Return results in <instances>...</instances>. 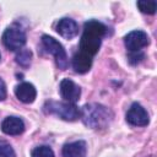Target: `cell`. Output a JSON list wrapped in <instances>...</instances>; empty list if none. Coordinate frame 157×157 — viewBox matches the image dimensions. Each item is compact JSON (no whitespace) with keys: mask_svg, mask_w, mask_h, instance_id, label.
<instances>
[{"mask_svg":"<svg viewBox=\"0 0 157 157\" xmlns=\"http://www.w3.org/2000/svg\"><path fill=\"white\" fill-rule=\"evenodd\" d=\"M6 86H5V82L0 78V101H4L6 98Z\"/></svg>","mask_w":157,"mask_h":157,"instance_id":"obj_19","label":"cell"},{"mask_svg":"<svg viewBox=\"0 0 157 157\" xmlns=\"http://www.w3.org/2000/svg\"><path fill=\"white\" fill-rule=\"evenodd\" d=\"M59 91L61 98L69 103H76L81 96V88L70 78H63L59 85Z\"/></svg>","mask_w":157,"mask_h":157,"instance_id":"obj_8","label":"cell"},{"mask_svg":"<svg viewBox=\"0 0 157 157\" xmlns=\"http://www.w3.org/2000/svg\"><path fill=\"white\" fill-rule=\"evenodd\" d=\"M25 123L18 117H7L1 123V131L6 135H21L25 131Z\"/></svg>","mask_w":157,"mask_h":157,"instance_id":"obj_9","label":"cell"},{"mask_svg":"<svg viewBox=\"0 0 157 157\" xmlns=\"http://www.w3.org/2000/svg\"><path fill=\"white\" fill-rule=\"evenodd\" d=\"M43 108L45 113L54 114L66 121H75L81 117V110L77 108V105L74 103H69V102L48 101L45 102Z\"/></svg>","mask_w":157,"mask_h":157,"instance_id":"obj_3","label":"cell"},{"mask_svg":"<svg viewBox=\"0 0 157 157\" xmlns=\"http://www.w3.org/2000/svg\"><path fill=\"white\" fill-rule=\"evenodd\" d=\"M42 44H43L44 49L54 56L56 66L61 70H66L69 66V60H67L66 52H65L64 47L61 45V43H59L55 38H53L48 34H43L42 36Z\"/></svg>","mask_w":157,"mask_h":157,"instance_id":"obj_5","label":"cell"},{"mask_svg":"<svg viewBox=\"0 0 157 157\" xmlns=\"http://www.w3.org/2000/svg\"><path fill=\"white\" fill-rule=\"evenodd\" d=\"M1 39H2V44L5 45V48L11 50V52L21 50L27 42V37H26L25 31L16 25L7 27L4 31Z\"/></svg>","mask_w":157,"mask_h":157,"instance_id":"obj_4","label":"cell"},{"mask_svg":"<svg viewBox=\"0 0 157 157\" xmlns=\"http://www.w3.org/2000/svg\"><path fill=\"white\" fill-rule=\"evenodd\" d=\"M150 43V38L146 32L136 29L129 32L124 38V44L129 53H139L142 48L147 47Z\"/></svg>","mask_w":157,"mask_h":157,"instance_id":"obj_6","label":"cell"},{"mask_svg":"<svg viewBox=\"0 0 157 157\" xmlns=\"http://www.w3.org/2000/svg\"><path fill=\"white\" fill-rule=\"evenodd\" d=\"M137 7L142 13L147 15H153L157 9V2L153 0H147V1H137Z\"/></svg>","mask_w":157,"mask_h":157,"instance_id":"obj_15","label":"cell"},{"mask_svg":"<svg viewBox=\"0 0 157 157\" xmlns=\"http://www.w3.org/2000/svg\"><path fill=\"white\" fill-rule=\"evenodd\" d=\"M86 142L82 140L65 144L61 150L63 157H85L86 155Z\"/></svg>","mask_w":157,"mask_h":157,"instance_id":"obj_12","label":"cell"},{"mask_svg":"<svg viewBox=\"0 0 157 157\" xmlns=\"http://www.w3.org/2000/svg\"><path fill=\"white\" fill-rule=\"evenodd\" d=\"M56 32L65 39H72L78 33V25L74 20L64 17L56 23Z\"/></svg>","mask_w":157,"mask_h":157,"instance_id":"obj_10","label":"cell"},{"mask_svg":"<svg viewBox=\"0 0 157 157\" xmlns=\"http://www.w3.org/2000/svg\"><path fill=\"white\" fill-rule=\"evenodd\" d=\"M31 59H32V52L29 49H21L18 50V53L16 54V63L22 66V67H28L31 64Z\"/></svg>","mask_w":157,"mask_h":157,"instance_id":"obj_14","label":"cell"},{"mask_svg":"<svg viewBox=\"0 0 157 157\" xmlns=\"http://www.w3.org/2000/svg\"><path fill=\"white\" fill-rule=\"evenodd\" d=\"M0 59H1V55H0Z\"/></svg>","mask_w":157,"mask_h":157,"instance_id":"obj_20","label":"cell"},{"mask_svg":"<svg viewBox=\"0 0 157 157\" xmlns=\"http://www.w3.org/2000/svg\"><path fill=\"white\" fill-rule=\"evenodd\" d=\"M92 59H88L86 56H82L77 53L74 54L72 60H71V65L74 67V70L78 74H85L87 71H90L91 66H92Z\"/></svg>","mask_w":157,"mask_h":157,"instance_id":"obj_13","label":"cell"},{"mask_svg":"<svg viewBox=\"0 0 157 157\" xmlns=\"http://www.w3.org/2000/svg\"><path fill=\"white\" fill-rule=\"evenodd\" d=\"M0 157H16L12 146L5 140H0Z\"/></svg>","mask_w":157,"mask_h":157,"instance_id":"obj_17","label":"cell"},{"mask_svg":"<svg viewBox=\"0 0 157 157\" xmlns=\"http://www.w3.org/2000/svg\"><path fill=\"white\" fill-rule=\"evenodd\" d=\"M15 94L16 97L22 102V103H32L36 99L37 96V91L34 88V86L29 82H21L20 85H17L15 87Z\"/></svg>","mask_w":157,"mask_h":157,"instance_id":"obj_11","label":"cell"},{"mask_svg":"<svg viewBox=\"0 0 157 157\" xmlns=\"http://www.w3.org/2000/svg\"><path fill=\"white\" fill-rule=\"evenodd\" d=\"M32 157H55L53 150L49 146H38L32 151Z\"/></svg>","mask_w":157,"mask_h":157,"instance_id":"obj_16","label":"cell"},{"mask_svg":"<svg viewBox=\"0 0 157 157\" xmlns=\"http://www.w3.org/2000/svg\"><path fill=\"white\" fill-rule=\"evenodd\" d=\"M144 58H145V55H144V53H141V52H139V53H130V54H129V63L132 64V65H136V64H139Z\"/></svg>","mask_w":157,"mask_h":157,"instance_id":"obj_18","label":"cell"},{"mask_svg":"<svg viewBox=\"0 0 157 157\" xmlns=\"http://www.w3.org/2000/svg\"><path fill=\"white\" fill-rule=\"evenodd\" d=\"M81 110V119L82 123L91 129L101 130L105 129L110 121L113 120V112L103 104L99 103H87L82 107Z\"/></svg>","mask_w":157,"mask_h":157,"instance_id":"obj_2","label":"cell"},{"mask_svg":"<svg viewBox=\"0 0 157 157\" xmlns=\"http://www.w3.org/2000/svg\"><path fill=\"white\" fill-rule=\"evenodd\" d=\"M105 34L107 26L102 22L96 20H90L85 22L82 36L78 44V50L76 53L93 60V56L98 53L102 44V39Z\"/></svg>","mask_w":157,"mask_h":157,"instance_id":"obj_1","label":"cell"},{"mask_svg":"<svg viewBox=\"0 0 157 157\" xmlns=\"http://www.w3.org/2000/svg\"><path fill=\"white\" fill-rule=\"evenodd\" d=\"M126 121L132 126H146L150 123L147 110L137 102L132 103L126 112Z\"/></svg>","mask_w":157,"mask_h":157,"instance_id":"obj_7","label":"cell"}]
</instances>
